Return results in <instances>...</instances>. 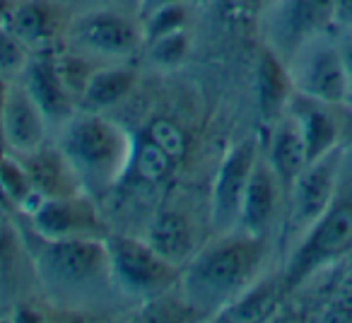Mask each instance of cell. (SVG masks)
<instances>
[{
    "label": "cell",
    "mask_w": 352,
    "mask_h": 323,
    "mask_svg": "<svg viewBox=\"0 0 352 323\" xmlns=\"http://www.w3.org/2000/svg\"><path fill=\"white\" fill-rule=\"evenodd\" d=\"M268 236L232 230L196 251L182 268V299L198 316L215 318L258 280Z\"/></svg>",
    "instance_id": "cell-1"
},
{
    "label": "cell",
    "mask_w": 352,
    "mask_h": 323,
    "mask_svg": "<svg viewBox=\"0 0 352 323\" xmlns=\"http://www.w3.org/2000/svg\"><path fill=\"white\" fill-rule=\"evenodd\" d=\"M133 145L118 123L85 111L65 123L60 150L78 172L85 191H107L111 188L131 164Z\"/></svg>",
    "instance_id": "cell-2"
},
{
    "label": "cell",
    "mask_w": 352,
    "mask_h": 323,
    "mask_svg": "<svg viewBox=\"0 0 352 323\" xmlns=\"http://www.w3.org/2000/svg\"><path fill=\"white\" fill-rule=\"evenodd\" d=\"M352 256V198H336L333 205L299 236L283 268V289L292 294L318 270Z\"/></svg>",
    "instance_id": "cell-3"
},
{
    "label": "cell",
    "mask_w": 352,
    "mask_h": 323,
    "mask_svg": "<svg viewBox=\"0 0 352 323\" xmlns=\"http://www.w3.org/2000/svg\"><path fill=\"white\" fill-rule=\"evenodd\" d=\"M109 280L128 297L152 302L169 292L182 278V265L162 258L145 239L111 234L107 239Z\"/></svg>",
    "instance_id": "cell-4"
},
{
    "label": "cell",
    "mask_w": 352,
    "mask_h": 323,
    "mask_svg": "<svg viewBox=\"0 0 352 323\" xmlns=\"http://www.w3.org/2000/svg\"><path fill=\"white\" fill-rule=\"evenodd\" d=\"M27 246L39 275L51 285L80 287L109 278V254L104 239H44L27 230Z\"/></svg>",
    "instance_id": "cell-5"
},
{
    "label": "cell",
    "mask_w": 352,
    "mask_h": 323,
    "mask_svg": "<svg viewBox=\"0 0 352 323\" xmlns=\"http://www.w3.org/2000/svg\"><path fill=\"white\" fill-rule=\"evenodd\" d=\"M342 159H345V145L314 159L297 177V181L287 191L285 241L297 244L299 236L333 205V201L338 198V179H340Z\"/></svg>",
    "instance_id": "cell-6"
},
{
    "label": "cell",
    "mask_w": 352,
    "mask_h": 323,
    "mask_svg": "<svg viewBox=\"0 0 352 323\" xmlns=\"http://www.w3.org/2000/svg\"><path fill=\"white\" fill-rule=\"evenodd\" d=\"M287 65L294 92L347 107V73L340 46H333L323 36H316L307 41L287 60Z\"/></svg>",
    "instance_id": "cell-7"
},
{
    "label": "cell",
    "mask_w": 352,
    "mask_h": 323,
    "mask_svg": "<svg viewBox=\"0 0 352 323\" xmlns=\"http://www.w3.org/2000/svg\"><path fill=\"white\" fill-rule=\"evenodd\" d=\"M331 22H336V0H275L265 20L268 46L289 60Z\"/></svg>",
    "instance_id": "cell-8"
},
{
    "label": "cell",
    "mask_w": 352,
    "mask_h": 323,
    "mask_svg": "<svg viewBox=\"0 0 352 323\" xmlns=\"http://www.w3.org/2000/svg\"><path fill=\"white\" fill-rule=\"evenodd\" d=\"M258 157L261 152L256 137H244V140L234 142L222 157L210 196V222L212 230L220 234L236 230L246 186L251 181Z\"/></svg>",
    "instance_id": "cell-9"
},
{
    "label": "cell",
    "mask_w": 352,
    "mask_h": 323,
    "mask_svg": "<svg viewBox=\"0 0 352 323\" xmlns=\"http://www.w3.org/2000/svg\"><path fill=\"white\" fill-rule=\"evenodd\" d=\"M30 230L44 239H107L109 230L89 193L41 198L30 212Z\"/></svg>",
    "instance_id": "cell-10"
},
{
    "label": "cell",
    "mask_w": 352,
    "mask_h": 323,
    "mask_svg": "<svg viewBox=\"0 0 352 323\" xmlns=\"http://www.w3.org/2000/svg\"><path fill=\"white\" fill-rule=\"evenodd\" d=\"M73 39L92 54L111 58L133 56L145 44L140 25L113 10H92L75 17Z\"/></svg>",
    "instance_id": "cell-11"
},
{
    "label": "cell",
    "mask_w": 352,
    "mask_h": 323,
    "mask_svg": "<svg viewBox=\"0 0 352 323\" xmlns=\"http://www.w3.org/2000/svg\"><path fill=\"white\" fill-rule=\"evenodd\" d=\"M345 104H328L321 99L304 97V94L294 92L292 99L287 104L289 116L294 118L299 133H302L304 147H307L309 164L318 157L328 155L336 147H342V135H345V118L352 116V111L347 116H338V111Z\"/></svg>",
    "instance_id": "cell-12"
},
{
    "label": "cell",
    "mask_w": 352,
    "mask_h": 323,
    "mask_svg": "<svg viewBox=\"0 0 352 323\" xmlns=\"http://www.w3.org/2000/svg\"><path fill=\"white\" fill-rule=\"evenodd\" d=\"M46 116L27 87L12 80L3 109V145L12 155H25L44 145Z\"/></svg>",
    "instance_id": "cell-13"
},
{
    "label": "cell",
    "mask_w": 352,
    "mask_h": 323,
    "mask_svg": "<svg viewBox=\"0 0 352 323\" xmlns=\"http://www.w3.org/2000/svg\"><path fill=\"white\" fill-rule=\"evenodd\" d=\"M20 78V82L44 111L46 121H70L75 116L78 102L70 97L65 85L60 82L58 68H56V51L46 49L30 56Z\"/></svg>",
    "instance_id": "cell-14"
},
{
    "label": "cell",
    "mask_w": 352,
    "mask_h": 323,
    "mask_svg": "<svg viewBox=\"0 0 352 323\" xmlns=\"http://www.w3.org/2000/svg\"><path fill=\"white\" fill-rule=\"evenodd\" d=\"M30 174L34 191L41 198H65L75 193H85V186L80 181L78 172L70 164V159L63 155L60 147L39 145L36 150L17 155Z\"/></svg>",
    "instance_id": "cell-15"
},
{
    "label": "cell",
    "mask_w": 352,
    "mask_h": 323,
    "mask_svg": "<svg viewBox=\"0 0 352 323\" xmlns=\"http://www.w3.org/2000/svg\"><path fill=\"white\" fill-rule=\"evenodd\" d=\"M280 196H285L283 186H280L270 164L265 162V157L261 155L254 167V174H251L249 186H246L236 230L256 236H268V230L280 205Z\"/></svg>",
    "instance_id": "cell-16"
},
{
    "label": "cell",
    "mask_w": 352,
    "mask_h": 323,
    "mask_svg": "<svg viewBox=\"0 0 352 323\" xmlns=\"http://www.w3.org/2000/svg\"><path fill=\"white\" fill-rule=\"evenodd\" d=\"M294 94L292 75L287 60L265 46L256 60V102H258L261 118L265 123H275L285 116L287 104Z\"/></svg>",
    "instance_id": "cell-17"
},
{
    "label": "cell",
    "mask_w": 352,
    "mask_h": 323,
    "mask_svg": "<svg viewBox=\"0 0 352 323\" xmlns=\"http://www.w3.org/2000/svg\"><path fill=\"white\" fill-rule=\"evenodd\" d=\"M63 15L51 0H20L15 3L6 27L30 51H46L60 34Z\"/></svg>",
    "instance_id": "cell-18"
},
{
    "label": "cell",
    "mask_w": 352,
    "mask_h": 323,
    "mask_svg": "<svg viewBox=\"0 0 352 323\" xmlns=\"http://www.w3.org/2000/svg\"><path fill=\"white\" fill-rule=\"evenodd\" d=\"M263 157L270 164V169H273V174L278 177L285 196H287L292 183L297 181V177L309 164L302 133H299L297 123H294V118L289 113H285L275 123H270V140Z\"/></svg>",
    "instance_id": "cell-19"
},
{
    "label": "cell",
    "mask_w": 352,
    "mask_h": 323,
    "mask_svg": "<svg viewBox=\"0 0 352 323\" xmlns=\"http://www.w3.org/2000/svg\"><path fill=\"white\" fill-rule=\"evenodd\" d=\"M145 241L162 258L174 265H182V268L196 254V234H193L191 220L176 208H162L152 217L145 232Z\"/></svg>",
    "instance_id": "cell-20"
},
{
    "label": "cell",
    "mask_w": 352,
    "mask_h": 323,
    "mask_svg": "<svg viewBox=\"0 0 352 323\" xmlns=\"http://www.w3.org/2000/svg\"><path fill=\"white\" fill-rule=\"evenodd\" d=\"M135 70L128 65H116V68H102L94 70L89 78L87 87H85L82 97H80V107L85 111H104L111 109L113 104L123 102L135 87Z\"/></svg>",
    "instance_id": "cell-21"
},
{
    "label": "cell",
    "mask_w": 352,
    "mask_h": 323,
    "mask_svg": "<svg viewBox=\"0 0 352 323\" xmlns=\"http://www.w3.org/2000/svg\"><path fill=\"white\" fill-rule=\"evenodd\" d=\"M287 297L283 289V278L256 280L241 297H236L227 309L217 313V321H263L275 311L280 299Z\"/></svg>",
    "instance_id": "cell-22"
},
{
    "label": "cell",
    "mask_w": 352,
    "mask_h": 323,
    "mask_svg": "<svg viewBox=\"0 0 352 323\" xmlns=\"http://www.w3.org/2000/svg\"><path fill=\"white\" fill-rule=\"evenodd\" d=\"M0 183L22 215H30L41 203V196L34 191V183H32L22 159L8 150L0 152Z\"/></svg>",
    "instance_id": "cell-23"
},
{
    "label": "cell",
    "mask_w": 352,
    "mask_h": 323,
    "mask_svg": "<svg viewBox=\"0 0 352 323\" xmlns=\"http://www.w3.org/2000/svg\"><path fill=\"white\" fill-rule=\"evenodd\" d=\"M131 167L133 174H135L140 181L150 183V186H157V183H164L166 179L174 172L176 162L162 150L160 145L150 140V137H140L133 145V157H131Z\"/></svg>",
    "instance_id": "cell-24"
},
{
    "label": "cell",
    "mask_w": 352,
    "mask_h": 323,
    "mask_svg": "<svg viewBox=\"0 0 352 323\" xmlns=\"http://www.w3.org/2000/svg\"><path fill=\"white\" fill-rule=\"evenodd\" d=\"M186 17H188L186 3H174V5L157 8V10L142 15L140 17V30H142V39H145V44H152L155 39L171 34V32L186 30Z\"/></svg>",
    "instance_id": "cell-25"
},
{
    "label": "cell",
    "mask_w": 352,
    "mask_h": 323,
    "mask_svg": "<svg viewBox=\"0 0 352 323\" xmlns=\"http://www.w3.org/2000/svg\"><path fill=\"white\" fill-rule=\"evenodd\" d=\"M145 135L150 137L155 145H160L174 162L184 159V155H186V150H188L186 133H184V128L179 126V123L171 121V118L160 116V118H155V121H150L145 128Z\"/></svg>",
    "instance_id": "cell-26"
},
{
    "label": "cell",
    "mask_w": 352,
    "mask_h": 323,
    "mask_svg": "<svg viewBox=\"0 0 352 323\" xmlns=\"http://www.w3.org/2000/svg\"><path fill=\"white\" fill-rule=\"evenodd\" d=\"M150 46V60L160 68H176L188 58V51H191V39H188L186 30L171 32L166 36L155 39Z\"/></svg>",
    "instance_id": "cell-27"
},
{
    "label": "cell",
    "mask_w": 352,
    "mask_h": 323,
    "mask_svg": "<svg viewBox=\"0 0 352 323\" xmlns=\"http://www.w3.org/2000/svg\"><path fill=\"white\" fill-rule=\"evenodd\" d=\"M32 51L12 34L8 27H0V78L3 80H17L22 75Z\"/></svg>",
    "instance_id": "cell-28"
},
{
    "label": "cell",
    "mask_w": 352,
    "mask_h": 323,
    "mask_svg": "<svg viewBox=\"0 0 352 323\" xmlns=\"http://www.w3.org/2000/svg\"><path fill=\"white\" fill-rule=\"evenodd\" d=\"M56 68H58L60 82L65 85L68 94L80 104V97H82L94 68L87 60L78 58V56H70V54H56Z\"/></svg>",
    "instance_id": "cell-29"
},
{
    "label": "cell",
    "mask_w": 352,
    "mask_h": 323,
    "mask_svg": "<svg viewBox=\"0 0 352 323\" xmlns=\"http://www.w3.org/2000/svg\"><path fill=\"white\" fill-rule=\"evenodd\" d=\"M328 321H352V275L338 287L331 307L326 309Z\"/></svg>",
    "instance_id": "cell-30"
},
{
    "label": "cell",
    "mask_w": 352,
    "mask_h": 323,
    "mask_svg": "<svg viewBox=\"0 0 352 323\" xmlns=\"http://www.w3.org/2000/svg\"><path fill=\"white\" fill-rule=\"evenodd\" d=\"M15 249H17V239H15V230L10 225V217L0 215V270H8L15 258Z\"/></svg>",
    "instance_id": "cell-31"
},
{
    "label": "cell",
    "mask_w": 352,
    "mask_h": 323,
    "mask_svg": "<svg viewBox=\"0 0 352 323\" xmlns=\"http://www.w3.org/2000/svg\"><path fill=\"white\" fill-rule=\"evenodd\" d=\"M222 5L234 15H249L261 5V0H222Z\"/></svg>",
    "instance_id": "cell-32"
},
{
    "label": "cell",
    "mask_w": 352,
    "mask_h": 323,
    "mask_svg": "<svg viewBox=\"0 0 352 323\" xmlns=\"http://www.w3.org/2000/svg\"><path fill=\"white\" fill-rule=\"evenodd\" d=\"M342 49V58H345V73H347V109L352 111V41H347Z\"/></svg>",
    "instance_id": "cell-33"
},
{
    "label": "cell",
    "mask_w": 352,
    "mask_h": 323,
    "mask_svg": "<svg viewBox=\"0 0 352 323\" xmlns=\"http://www.w3.org/2000/svg\"><path fill=\"white\" fill-rule=\"evenodd\" d=\"M174 3H188V0H140V17L152 10H157V8L174 5Z\"/></svg>",
    "instance_id": "cell-34"
},
{
    "label": "cell",
    "mask_w": 352,
    "mask_h": 323,
    "mask_svg": "<svg viewBox=\"0 0 352 323\" xmlns=\"http://www.w3.org/2000/svg\"><path fill=\"white\" fill-rule=\"evenodd\" d=\"M336 20L352 25V0H336Z\"/></svg>",
    "instance_id": "cell-35"
},
{
    "label": "cell",
    "mask_w": 352,
    "mask_h": 323,
    "mask_svg": "<svg viewBox=\"0 0 352 323\" xmlns=\"http://www.w3.org/2000/svg\"><path fill=\"white\" fill-rule=\"evenodd\" d=\"M8 87H10V80H3V78H0V152L6 150V145H3V109H6Z\"/></svg>",
    "instance_id": "cell-36"
},
{
    "label": "cell",
    "mask_w": 352,
    "mask_h": 323,
    "mask_svg": "<svg viewBox=\"0 0 352 323\" xmlns=\"http://www.w3.org/2000/svg\"><path fill=\"white\" fill-rule=\"evenodd\" d=\"M17 212L15 203L10 201V196L6 193V188H3V183H0V215L3 217H12Z\"/></svg>",
    "instance_id": "cell-37"
},
{
    "label": "cell",
    "mask_w": 352,
    "mask_h": 323,
    "mask_svg": "<svg viewBox=\"0 0 352 323\" xmlns=\"http://www.w3.org/2000/svg\"><path fill=\"white\" fill-rule=\"evenodd\" d=\"M12 0H0V27H6L8 17H10V10H12Z\"/></svg>",
    "instance_id": "cell-38"
}]
</instances>
